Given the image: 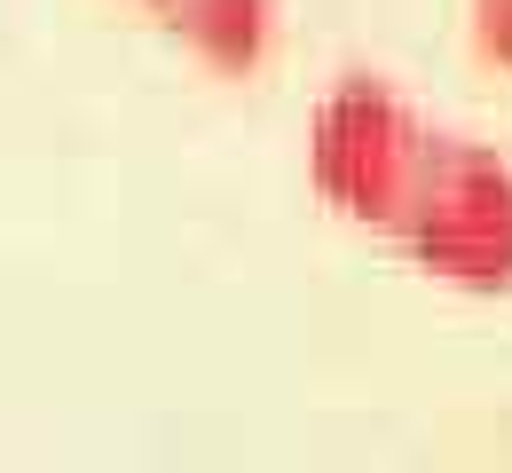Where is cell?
I'll use <instances>...</instances> for the list:
<instances>
[{
  "instance_id": "4",
  "label": "cell",
  "mask_w": 512,
  "mask_h": 473,
  "mask_svg": "<svg viewBox=\"0 0 512 473\" xmlns=\"http://www.w3.org/2000/svg\"><path fill=\"white\" fill-rule=\"evenodd\" d=\"M473 56L489 71H512V0H473Z\"/></svg>"
},
{
  "instance_id": "3",
  "label": "cell",
  "mask_w": 512,
  "mask_h": 473,
  "mask_svg": "<svg viewBox=\"0 0 512 473\" xmlns=\"http://www.w3.org/2000/svg\"><path fill=\"white\" fill-rule=\"evenodd\" d=\"M197 64L229 71V79H253L268 56H276V24L284 8L276 0H142Z\"/></svg>"
},
{
  "instance_id": "1",
  "label": "cell",
  "mask_w": 512,
  "mask_h": 473,
  "mask_svg": "<svg viewBox=\"0 0 512 473\" xmlns=\"http://www.w3.org/2000/svg\"><path fill=\"white\" fill-rule=\"evenodd\" d=\"M434 119L379 71H347L308 119V182L331 213L363 221V229H394L402 205L426 174L434 150Z\"/></svg>"
},
{
  "instance_id": "2",
  "label": "cell",
  "mask_w": 512,
  "mask_h": 473,
  "mask_svg": "<svg viewBox=\"0 0 512 473\" xmlns=\"http://www.w3.org/2000/svg\"><path fill=\"white\" fill-rule=\"evenodd\" d=\"M386 237L457 292H512V158L442 127Z\"/></svg>"
}]
</instances>
